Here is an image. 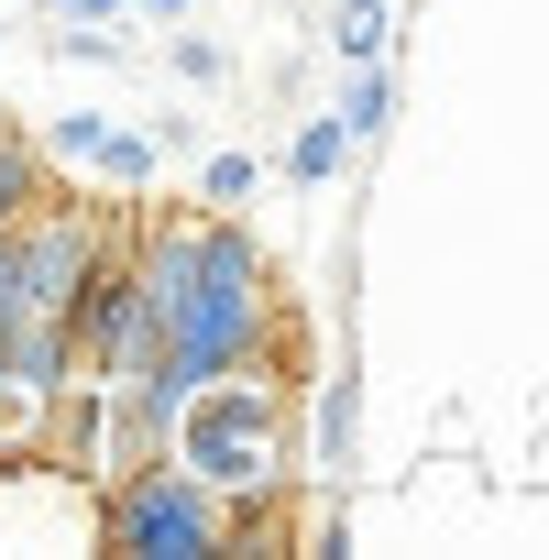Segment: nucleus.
<instances>
[{
	"label": "nucleus",
	"instance_id": "nucleus-1",
	"mask_svg": "<svg viewBox=\"0 0 549 560\" xmlns=\"http://www.w3.org/2000/svg\"><path fill=\"white\" fill-rule=\"evenodd\" d=\"M132 275H143V298H154V319H165V352H154V374H143L165 407L253 363V341H264V319H274V275H264V242H253V231H231V220H176V231L143 242Z\"/></svg>",
	"mask_w": 549,
	"mask_h": 560
},
{
	"label": "nucleus",
	"instance_id": "nucleus-2",
	"mask_svg": "<svg viewBox=\"0 0 549 560\" xmlns=\"http://www.w3.org/2000/svg\"><path fill=\"white\" fill-rule=\"evenodd\" d=\"M165 462H187L209 494H264L274 462H287V440H274V407H264L242 374H220V385L176 396V418H165Z\"/></svg>",
	"mask_w": 549,
	"mask_h": 560
},
{
	"label": "nucleus",
	"instance_id": "nucleus-3",
	"mask_svg": "<svg viewBox=\"0 0 549 560\" xmlns=\"http://www.w3.org/2000/svg\"><path fill=\"white\" fill-rule=\"evenodd\" d=\"M100 527H110V549H132V560H209V549H231V505L187 472V462H132V472H110V505H100Z\"/></svg>",
	"mask_w": 549,
	"mask_h": 560
},
{
	"label": "nucleus",
	"instance_id": "nucleus-4",
	"mask_svg": "<svg viewBox=\"0 0 549 560\" xmlns=\"http://www.w3.org/2000/svg\"><path fill=\"white\" fill-rule=\"evenodd\" d=\"M0 242H12L23 308H67V319H78V287H89V264H100V220H89V209H67V198H34Z\"/></svg>",
	"mask_w": 549,
	"mask_h": 560
},
{
	"label": "nucleus",
	"instance_id": "nucleus-5",
	"mask_svg": "<svg viewBox=\"0 0 549 560\" xmlns=\"http://www.w3.org/2000/svg\"><path fill=\"white\" fill-rule=\"evenodd\" d=\"M56 154H78V165H100V176H121V187H143L154 176V143H132V132H100V121H56Z\"/></svg>",
	"mask_w": 549,
	"mask_h": 560
},
{
	"label": "nucleus",
	"instance_id": "nucleus-6",
	"mask_svg": "<svg viewBox=\"0 0 549 560\" xmlns=\"http://www.w3.org/2000/svg\"><path fill=\"white\" fill-rule=\"evenodd\" d=\"M34 198H56V187H45V154H34L23 132H0V231H12Z\"/></svg>",
	"mask_w": 549,
	"mask_h": 560
},
{
	"label": "nucleus",
	"instance_id": "nucleus-7",
	"mask_svg": "<svg viewBox=\"0 0 549 560\" xmlns=\"http://www.w3.org/2000/svg\"><path fill=\"white\" fill-rule=\"evenodd\" d=\"M385 110H396V100H385V78H374V67H352V89H341V110H330V121L363 143V132H385Z\"/></svg>",
	"mask_w": 549,
	"mask_h": 560
},
{
	"label": "nucleus",
	"instance_id": "nucleus-8",
	"mask_svg": "<svg viewBox=\"0 0 549 560\" xmlns=\"http://www.w3.org/2000/svg\"><path fill=\"white\" fill-rule=\"evenodd\" d=\"M341 154H352V132H341V121H330V110H319V121H308V132H297V154H287V165H297V176H308V187H319V176H341Z\"/></svg>",
	"mask_w": 549,
	"mask_h": 560
},
{
	"label": "nucleus",
	"instance_id": "nucleus-9",
	"mask_svg": "<svg viewBox=\"0 0 549 560\" xmlns=\"http://www.w3.org/2000/svg\"><path fill=\"white\" fill-rule=\"evenodd\" d=\"M330 45H341V67H374V45H385V0H352V12L330 23Z\"/></svg>",
	"mask_w": 549,
	"mask_h": 560
},
{
	"label": "nucleus",
	"instance_id": "nucleus-10",
	"mask_svg": "<svg viewBox=\"0 0 549 560\" xmlns=\"http://www.w3.org/2000/svg\"><path fill=\"white\" fill-rule=\"evenodd\" d=\"M198 187H209L220 209H231V198H253V154H209V176H198Z\"/></svg>",
	"mask_w": 549,
	"mask_h": 560
},
{
	"label": "nucleus",
	"instance_id": "nucleus-11",
	"mask_svg": "<svg viewBox=\"0 0 549 560\" xmlns=\"http://www.w3.org/2000/svg\"><path fill=\"white\" fill-rule=\"evenodd\" d=\"M23 319V275H12V242H0V330Z\"/></svg>",
	"mask_w": 549,
	"mask_h": 560
},
{
	"label": "nucleus",
	"instance_id": "nucleus-12",
	"mask_svg": "<svg viewBox=\"0 0 549 560\" xmlns=\"http://www.w3.org/2000/svg\"><path fill=\"white\" fill-rule=\"evenodd\" d=\"M45 12H56V23H110L121 0H45Z\"/></svg>",
	"mask_w": 549,
	"mask_h": 560
},
{
	"label": "nucleus",
	"instance_id": "nucleus-13",
	"mask_svg": "<svg viewBox=\"0 0 549 560\" xmlns=\"http://www.w3.org/2000/svg\"><path fill=\"white\" fill-rule=\"evenodd\" d=\"M121 12H165V23H187V0H121Z\"/></svg>",
	"mask_w": 549,
	"mask_h": 560
}]
</instances>
